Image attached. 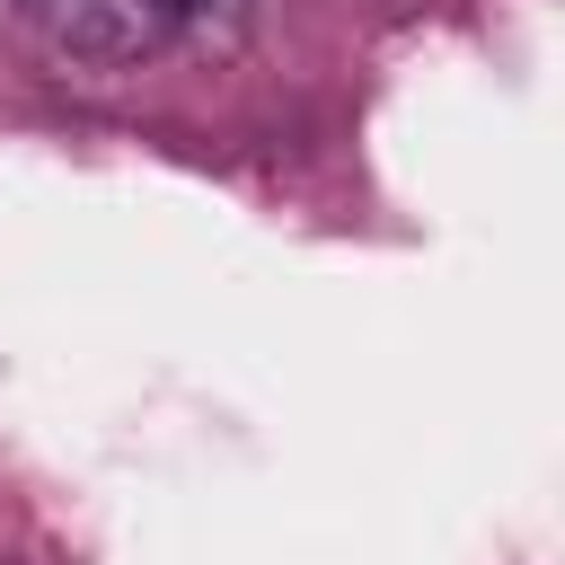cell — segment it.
<instances>
[{"label": "cell", "instance_id": "cell-1", "mask_svg": "<svg viewBox=\"0 0 565 565\" xmlns=\"http://www.w3.org/2000/svg\"><path fill=\"white\" fill-rule=\"evenodd\" d=\"M26 18L79 62H141L185 26L177 0H26Z\"/></svg>", "mask_w": 565, "mask_h": 565}, {"label": "cell", "instance_id": "cell-2", "mask_svg": "<svg viewBox=\"0 0 565 565\" xmlns=\"http://www.w3.org/2000/svg\"><path fill=\"white\" fill-rule=\"evenodd\" d=\"M18 9H26V0H0V18H18Z\"/></svg>", "mask_w": 565, "mask_h": 565}]
</instances>
